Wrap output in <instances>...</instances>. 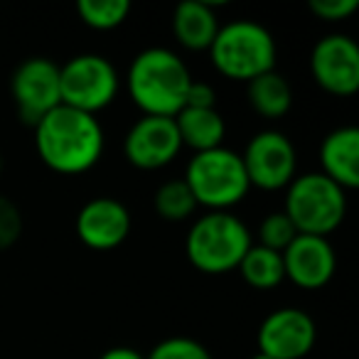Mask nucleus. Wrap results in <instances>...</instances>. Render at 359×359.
I'll list each match as a JSON object with an SVG mask.
<instances>
[{"label":"nucleus","instance_id":"nucleus-19","mask_svg":"<svg viewBox=\"0 0 359 359\" xmlns=\"http://www.w3.org/2000/svg\"><path fill=\"white\" fill-rule=\"evenodd\" d=\"M239 271H241V278L259 290H271L285 280L283 254L266 249L261 244L249 246V251H246V256L239 264Z\"/></svg>","mask_w":359,"mask_h":359},{"label":"nucleus","instance_id":"nucleus-22","mask_svg":"<svg viewBox=\"0 0 359 359\" xmlns=\"http://www.w3.org/2000/svg\"><path fill=\"white\" fill-rule=\"evenodd\" d=\"M259 236H261V246L283 254L290 246V241L298 236V231H295L293 222L285 217V212H271L259 224Z\"/></svg>","mask_w":359,"mask_h":359},{"label":"nucleus","instance_id":"nucleus-8","mask_svg":"<svg viewBox=\"0 0 359 359\" xmlns=\"http://www.w3.org/2000/svg\"><path fill=\"white\" fill-rule=\"evenodd\" d=\"M246 177H249L251 187L259 190H280L288 187L295 177V148L288 140V135L280 130H259L254 138L249 140L244 155Z\"/></svg>","mask_w":359,"mask_h":359},{"label":"nucleus","instance_id":"nucleus-15","mask_svg":"<svg viewBox=\"0 0 359 359\" xmlns=\"http://www.w3.org/2000/svg\"><path fill=\"white\" fill-rule=\"evenodd\" d=\"M323 175L342 190L359 187V128L342 126L325 135L320 145Z\"/></svg>","mask_w":359,"mask_h":359},{"label":"nucleus","instance_id":"nucleus-14","mask_svg":"<svg viewBox=\"0 0 359 359\" xmlns=\"http://www.w3.org/2000/svg\"><path fill=\"white\" fill-rule=\"evenodd\" d=\"M283 271L298 288L318 290L334 273V249L323 236L298 234L283 251Z\"/></svg>","mask_w":359,"mask_h":359},{"label":"nucleus","instance_id":"nucleus-9","mask_svg":"<svg viewBox=\"0 0 359 359\" xmlns=\"http://www.w3.org/2000/svg\"><path fill=\"white\" fill-rule=\"evenodd\" d=\"M13 99L20 121L35 128L52 109L62 104L60 67L47 57H30L13 74Z\"/></svg>","mask_w":359,"mask_h":359},{"label":"nucleus","instance_id":"nucleus-29","mask_svg":"<svg viewBox=\"0 0 359 359\" xmlns=\"http://www.w3.org/2000/svg\"><path fill=\"white\" fill-rule=\"evenodd\" d=\"M0 175H3V155H0Z\"/></svg>","mask_w":359,"mask_h":359},{"label":"nucleus","instance_id":"nucleus-18","mask_svg":"<svg viewBox=\"0 0 359 359\" xmlns=\"http://www.w3.org/2000/svg\"><path fill=\"white\" fill-rule=\"evenodd\" d=\"M249 104L264 118H280L290 111L293 104V91L278 72H266L249 81Z\"/></svg>","mask_w":359,"mask_h":359},{"label":"nucleus","instance_id":"nucleus-25","mask_svg":"<svg viewBox=\"0 0 359 359\" xmlns=\"http://www.w3.org/2000/svg\"><path fill=\"white\" fill-rule=\"evenodd\" d=\"M357 8V0H310V11L327 22L347 20Z\"/></svg>","mask_w":359,"mask_h":359},{"label":"nucleus","instance_id":"nucleus-20","mask_svg":"<svg viewBox=\"0 0 359 359\" xmlns=\"http://www.w3.org/2000/svg\"><path fill=\"white\" fill-rule=\"evenodd\" d=\"M155 212L168 222H182L197 210V202L192 197L185 180H168L158 187L153 197Z\"/></svg>","mask_w":359,"mask_h":359},{"label":"nucleus","instance_id":"nucleus-4","mask_svg":"<svg viewBox=\"0 0 359 359\" xmlns=\"http://www.w3.org/2000/svg\"><path fill=\"white\" fill-rule=\"evenodd\" d=\"M251 246V234L239 217L229 212H210L187 231V259L202 273H229L239 269Z\"/></svg>","mask_w":359,"mask_h":359},{"label":"nucleus","instance_id":"nucleus-16","mask_svg":"<svg viewBox=\"0 0 359 359\" xmlns=\"http://www.w3.org/2000/svg\"><path fill=\"white\" fill-rule=\"evenodd\" d=\"M175 40L192 52L210 50L219 32V20L210 3L205 0H185L172 13Z\"/></svg>","mask_w":359,"mask_h":359},{"label":"nucleus","instance_id":"nucleus-6","mask_svg":"<svg viewBox=\"0 0 359 359\" xmlns=\"http://www.w3.org/2000/svg\"><path fill=\"white\" fill-rule=\"evenodd\" d=\"M285 217L293 222L298 234L327 236L342 224L347 197L339 185L323 172L295 175L285 195Z\"/></svg>","mask_w":359,"mask_h":359},{"label":"nucleus","instance_id":"nucleus-5","mask_svg":"<svg viewBox=\"0 0 359 359\" xmlns=\"http://www.w3.org/2000/svg\"><path fill=\"white\" fill-rule=\"evenodd\" d=\"M182 180L197 205L210 207L212 212H226L229 207L239 205L251 187L241 155L224 145L195 153Z\"/></svg>","mask_w":359,"mask_h":359},{"label":"nucleus","instance_id":"nucleus-26","mask_svg":"<svg viewBox=\"0 0 359 359\" xmlns=\"http://www.w3.org/2000/svg\"><path fill=\"white\" fill-rule=\"evenodd\" d=\"M185 106L190 109H217V94L210 84H197L192 81L190 89H187V96H185Z\"/></svg>","mask_w":359,"mask_h":359},{"label":"nucleus","instance_id":"nucleus-27","mask_svg":"<svg viewBox=\"0 0 359 359\" xmlns=\"http://www.w3.org/2000/svg\"><path fill=\"white\" fill-rule=\"evenodd\" d=\"M99 359H145V357L133 347H111Z\"/></svg>","mask_w":359,"mask_h":359},{"label":"nucleus","instance_id":"nucleus-24","mask_svg":"<svg viewBox=\"0 0 359 359\" xmlns=\"http://www.w3.org/2000/svg\"><path fill=\"white\" fill-rule=\"evenodd\" d=\"M20 231H22L20 210L6 195H0V251L11 249L20 239Z\"/></svg>","mask_w":359,"mask_h":359},{"label":"nucleus","instance_id":"nucleus-11","mask_svg":"<svg viewBox=\"0 0 359 359\" xmlns=\"http://www.w3.org/2000/svg\"><path fill=\"white\" fill-rule=\"evenodd\" d=\"M182 150L175 118L143 116L130 126L123 140V153L130 165L140 170H158L170 165Z\"/></svg>","mask_w":359,"mask_h":359},{"label":"nucleus","instance_id":"nucleus-3","mask_svg":"<svg viewBox=\"0 0 359 359\" xmlns=\"http://www.w3.org/2000/svg\"><path fill=\"white\" fill-rule=\"evenodd\" d=\"M215 69L234 81H251L273 72L276 40L264 25L254 20H234L219 27L210 47Z\"/></svg>","mask_w":359,"mask_h":359},{"label":"nucleus","instance_id":"nucleus-1","mask_svg":"<svg viewBox=\"0 0 359 359\" xmlns=\"http://www.w3.org/2000/svg\"><path fill=\"white\" fill-rule=\"evenodd\" d=\"M40 160L60 175H81L104 153V128L99 118L60 104L35 126Z\"/></svg>","mask_w":359,"mask_h":359},{"label":"nucleus","instance_id":"nucleus-28","mask_svg":"<svg viewBox=\"0 0 359 359\" xmlns=\"http://www.w3.org/2000/svg\"><path fill=\"white\" fill-rule=\"evenodd\" d=\"M251 359H271V357H266V354H261V352H259V354H254Z\"/></svg>","mask_w":359,"mask_h":359},{"label":"nucleus","instance_id":"nucleus-13","mask_svg":"<svg viewBox=\"0 0 359 359\" xmlns=\"http://www.w3.org/2000/svg\"><path fill=\"white\" fill-rule=\"evenodd\" d=\"M76 236L94 251H111L126 241L130 215L123 202L114 197H94L76 215Z\"/></svg>","mask_w":359,"mask_h":359},{"label":"nucleus","instance_id":"nucleus-17","mask_svg":"<svg viewBox=\"0 0 359 359\" xmlns=\"http://www.w3.org/2000/svg\"><path fill=\"white\" fill-rule=\"evenodd\" d=\"M175 126H177L182 145H190L197 153L219 148L226 133L224 116L217 109H190V106H185L175 116Z\"/></svg>","mask_w":359,"mask_h":359},{"label":"nucleus","instance_id":"nucleus-2","mask_svg":"<svg viewBox=\"0 0 359 359\" xmlns=\"http://www.w3.org/2000/svg\"><path fill=\"white\" fill-rule=\"evenodd\" d=\"M192 84L190 69L172 50L148 47L138 52L128 67L126 86L143 116L175 118L185 109V96Z\"/></svg>","mask_w":359,"mask_h":359},{"label":"nucleus","instance_id":"nucleus-23","mask_svg":"<svg viewBox=\"0 0 359 359\" xmlns=\"http://www.w3.org/2000/svg\"><path fill=\"white\" fill-rule=\"evenodd\" d=\"M145 359H212L210 349L192 337H168L150 349Z\"/></svg>","mask_w":359,"mask_h":359},{"label":"nucleus","instance_id":"nucleus-21","mask_svg":"<svg viewBox=\"0 0 359 359\" xmlns=\"http://www.w3.org/2000/svg\"><path fill=\"white\" fill-rule=\"evenodd\" d=\"M81 22L94 30H116L130 15L128 0H79L76 3Z\"/></svg>","mask_w":359,"mask_h":359},{"label":"nucleus","instance_id":"nucleus-7","mask_svg":"<svg viewBox=\"0 0 359 359\" xmlns=\"http://www.w3.org/2000/svg\"><path fill=\"white\" fill-rule=\"evenodd\" d=\"M118 72L101 55H76L60 67L62 104L96 116L118 94Z\"/></svg>","mask_w":359,"mask_h":359},{"label":"nucleus","instance_id":"nucleus-10","mask_svg":"<svg viewBox=\"0 0 359 359\" xmlns=\"http://www.w3.org/2000/svg\"><path fill=\"white\" fill-rule=\"evenodd\" d=\"M310 72L327 94L352 96L359 89V47L347 35H327L318 40L310 55Z\"/></svg>","mask_w":359,"mask_h":359},{"label":"nucleus","instance_id":"nucleus-12","mask_svg":"<svg viewBox=\"0 0 359 359\" xmlns=\"http://www.w3.org/2000/svg\"><path fill=\"white\" fill-rule=\"evenodd\" d=\"M315 323L300 308H278L259 327V352L271 359H303L315 347Z\"/></svg>","mask_w":359,"mask_h":359}]
</instances>
